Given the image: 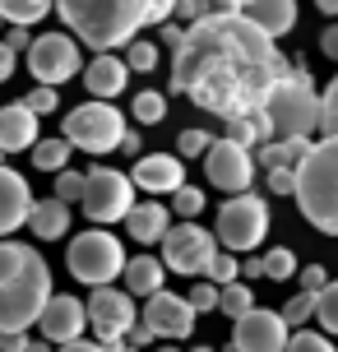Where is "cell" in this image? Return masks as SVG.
Instances as JSON below:
<instances>
[{
    "mask_svg": "<svg viewBox=\"0 0 338 352\" xmlns=\"http://www.w3.org/2000/svg\"><path fill=\"white\" fill-rule=\"evenodd\" d=\"M287 70L292 60L241 10H214L181 33L172 52V93L218 121H241L264 107V93Z\"/></svg>",
    "mask_w": 338,
    "mask_h": 352,
    "instance_id": "1",
    "label": "cell"
},
{
    "mask_svg": "<svg viewBox=\"0 0 338 352\" xmlns=\"http://www.w3.org/2000/svg\"><path fill=\"white\" fill-rule=\"evenodd\" d=\"M52 297L47 260L23 241H0V334H28Z\"/></svg>",
    "mask_w": 338,
    "mask_h": 352,
    "instance_id": "2",
    "label": "cell"
},
{
    "mask_svg": "<svg viewBox=\"0 0 338 352\" xmlns=\"http://www.w3.org/2000/svg\"><path fill=\"white\" fill-rule=\"evenodd\" d=\"M56 14L84 47L107 56L139 37L148 23V0H56Z\"/></svg>",
    "mask_w": 338,
    "mask_h": 352,
    "instance_id": "3",
    "label": "cell"
},
{
    "mask_svg": "<svg viewBox=\"0 0 338 352\" xmlns=\"http://www.w3.org/2000/svg\"><path fill=\"white\" fill-rule=\"evenodd\" d=\"M297 209L315 232L338 236V135L315 140L297 167Z\"/></svg>",
    "mask_w": 338,
    "mask_h": 352,
    "instance_id": "4",
    "label": "cell"
},
{
    "mask_svg": "<svg viewBox=\"0 0 338 352\" xmlns=\"http://www.w3.org/2000/svg\"><path fill=\"white\" fill-rule=\"evenodd\" d=\"M260 111H264L273 140H311L320 130V93H315L302 60H292V70L264 93Z\"/></svg>",
    "mask_w": 338,
    "mask_h": 352,
    "instance_id": "5",
    "label": "cell"
},
{
    "mask_svg": "<svg viewBox=\"0 0 338 352\" xmlns=\"http://www.w3.org/2000/svg\"><path fill=\"white\" fill-rule=\"evenodd\" d=\"M125 246L121 236H111L107 228H89L70 236V250H65V269L70 278H79L84 287H111V278L125 274Z\"/></svg>",
    "mask_w": 338,
    "mask_h": 352,
    "instance_id": "6",
    "label": "cell"
},
{
    "mask_svg": "<svg viewBox=\"0 0 338 352\" xmlns=\"http://www.w3.org/2000/svg\"><path fill=\"white\" fill-rule=\"evenodd\" d=\"M125 130H130V125H125L121 107L102 102V98H89L84 107H74L70 116H65V125H60V135H65L74 148L93 153V158H102V153H111V148H121Z\"/></svg>",
    "mask_w": 338,
    "mask_h": 352,
    "instance_id": "7",
    "label": "cell"
},
{
    "mask_svg": "<svg viewBox=\"0 0 338 352\" xmlns=\"http://www.w3.org/2000/svg\"><path fill=\"white\" fill-rule=\"evenodd\" d=\"M84 218L93 228H111V223H125V213L135 209V181L130 172H116V167H93L89 172V190H84Z\"/></svg>",
    "mask_w": 338,
    "mask_h": 352,
    "instance_id": "8",
    "label": "cell"
},
{
    "mask_svg": "<svg viewBox=\"0 0 338 352\" xmlns=\"http://www.w3.org/2000/svg\"><path fill=\"white\" fill-rule=\"evenodd\" d=\"M269 204L260 195H232L218 209V246L223 250H255L269 236Z\"/></svg>",
    "mask_w": 338,
    "mask_h": 352,
    "instance_id": "9",
    "label": "cell"
},
{
    "mask_svg": "<svg viewBox=\"0 0 338 352\" xmlns=\"http://www.w3.org/2000/svg\"><path fill=\"white\" fill-rule=\"evenodd\" d=\"M28 70L37 84H70L74 74H84V56H79V37L70 33H42L28 47Z\"/></svg>",
    "mask_w": 338,
    "mask_h": 352,
    "instance_id": "10",
    "label": "cell"
},
{
    "mask_svg": "<svg viewBox=\"0 0 338 352\" xmlns=\"http://www.w3.org/2000/svg\"><path fill=\"white\" fill-rule=\"evenodd\" d=\"M218 255V236L204 232L199 223H181L162 236V264L172 274H185V278H204L209 260Z\"/></svg>",
    "mask_w": 338,
    "mask_h": 352,
    "instance_id": "11",
    "label": "cell"
},
{
    "mask_svg": "<svg viewBox=\"0 0 338 352\" xmlns=\"http://www.w3.org/2000/svg\"><path fill=\"white\" fill-rule=\"evenodd\" d=\"M135 324H139V311H135V297H130V292L93 287V297H89V329L98 334L102 348L125 343V334H130Z\"/></svg>",
    "mask_w": 338,
    "mask_h": 352,
    "instance_id": "12",
    "label": "cell"
},
{
    "mask_svg": "<svg viewBox=\"0 0 338 352\" xmlns=\"http://www.w3.org/2000/svg\"><path fill=\"white\" fill-rule=\"evenodd\" d=\"M204 181L227 195H246L255 186V153L236 140H214V148L204 153Z\"/></svg>",
    "mask_w": 338,
    "mask_h": 352,
    "instance_id": "13",
    "label": "cell"
},
{
    "mask_svg": "<svg viewBox=\"0 0 338 352\" xmlns=\"http://www.w3.org/2000/svg\"><path fill=\"white\" fill-rule=\"evenodd\" d=\"M287 343H292V324L283 320V311H264V306L241 316L232 329V352H287Z\"/></svg>",
    "mask_w": 338,
    "mask_h": 352,
    "instance_id": "14",
    "label": "cell"
},
{
    "mask_svg": "<svg viewBox=\"0 0 338 352\" xmlns=\"http://www.w3.org/2000/svg\"><path fill=\"white\" fill-rule=\"evenodd\" d=\"M144 324L167 343H181V338L195 334V306L181 292H153L144 301Z\"/></svg>",
    "mask_w": 338,
    "mask_h": 352,
    "instance_id": "15",
    "label": "cell"
},
{
    "mask_svg": "<svg viewBox=\"0 0 338 352\" xmlns=\"http://www.w3.org/2000/svg\"><path fill=\"white\" fill-rule=\"evenodd\" d=\"M37 329H42V338L56 343V348H65V343H74V338H84V329H89V301L70 297V292H56V297L47 301L42 320H37Z\"/></svg>",
    "mask_w": 338,
    "mask_h": 352,
    "instance_id": "16",
    "label": "cell"
},
{
    "mask_svg": "<svg viewBox=\"0 0 338 352\" xmlns=\"http://www.w3.org/2000/svg\"><path fill=\"white\" fill-rule=\"evenodd\" d=\"M130 181L144 195H177L185 186V167H181L177 153H144V158H135Z\"/></svg>",
    "mask_w": 338,
    "mask_h": 352,
    "instance_id": "17",
    "label": "cell"
},
{
    "mask_svg": "<svg viewBox=\"0 0 338 352\" xmlns=\"http://www.w3.org/2000/svg\"><path fill=\"white\" fill-rule=\"evenodd\" d=\"M33 204H37V199H33V190H28L23 172H14V167H0V241L28 223Z\"/></svg>",
    "mask_w": 338,
    "mask_h": 352,
    "instance_id": "18",
    "label": "cell"
},
{
    "mask_svg": "<svg viewBox=\"0 0 338 352\" xmlns=\"http://www.w3.org/2000/svg\"><path fill=\"white\" fill-rule=\"evenodd\" d=\"M37 116L33 107L23 102H10V107H0V153H33V144L42 140L37 135Z\"/></svg>",
    "mask_w": 338,
    "mask_h": 352,
    "instance_id": "19",
    "label": "cell"
},
{
    "mask_svg": "<svg viewBox=\"0 0 338 352\" xmlns=\"http://www.w3.org/2000/svg\"><path fill=\"white\" fill-rule=\"evenodd\" d=\"M125 84H130V65L116 52L93 56L89 65H84V88H89L93 98H102V102H111L116 93H125Z\"/></svg>",
    "mask_w": 338,
    "mask_h": 352,
    "instance_id": "20",
    "label": "cell"
},
{
    "mask_svg": "<svg viewBox=\"0 0 338 352\" xmlns=\"http://www.w3.org/2000/svg\"><path fill=\"white\" fill-rule=\"evenodd\" d=\"M125 232L139 241V246H162V236L172 232V213L162 209L158 199H144L125 213Z\"/></svg>",
    "mask_w": 338,
    "mask_h": 352,
    "instance_id": "21",
    "label": "cell"
},
{
    "mask_svg": "<svg viewBox=\"0 0 338 352\" xmlns=\"http://www.w3.org/2000/svg\"><path fill=\"white\" fill-rule=\"evenodd\" d=\"M241 14H246L260 33H269L278 42V37L292 33V23H297V0H250Z\"/></svg>",
    "mask_w": 338,
    "mask_h": 352,
    "instance_id": "22",
    "label": "cell"
},
{
    "mask_svg": "<svg viewBox=\"0 0 338 352\" xmlns=\"http://www.w3.org/2000/svg\"><path fill=\"white\" fill-rule=\"evenodd\" d=\"M125 292L130 297H153V292H162V278H167V264H162V255H135V260L125 264Z\"/></svg>",
    "mask_w": 338,
    "mask_h": 352,
    "instance_id": "23",
    "label": "cell"
},
{
    "mask_svg": "<svg viewBox=\"0 0 338 352\" xmlns=\"http://www.w3.org/2000/svg\"><path fill=\"white\" fill-rule=\"evenodd\" d=\"M70 204H60V199H37L33 204V213H28V228H33V236L37 241H60L65 232H70Z\"/></svg>",
    "mask_w": 338,
    "mask_h": 352,
    "instance_id": "24",
    "label": "cell"
},
{
    "mask_svg": "<svg viewBox=\"0 0 338 352\" xmlns=\"http://www.w3.org/2000/svg\"><path fill=\"white\" fill-rule=\"evenodd\" d=\"M311 144L315 140H269L255 148V162L264 167V172H273V167H283V172H297L306 162V153H311Z\"/></svg>",
    "mask_w": 338,
    "mask_h": 352,
    "instance_id": "25",
    "label": "cell"
},
{
    "mask_svg": "<svg viewBox=\"0 0 338 352\" xmlns=\"http://www.w3.org/2000/svg\"><path fill=\"white\" fill-rule=\"evenodd\" d=\"M52 10H56V0H0V14H5V23H14V28H33Z\"/></svg>",
    "mask_w": 338,
    "mask_h": 352,
    "instance_id": "26",
    "label": "cell"
},
{
    "mask_svg": "<svg viewBox=\"0 0 338 352\" xmlns=\"http://www.w3.org/2000/svg\"><path fill=\"white\" fill-rule=\"evenodd\" d=\"M70 148L74 144L65 140V135H56V140H37L33 144V167L37 172H65V167H70Z\"/></svg>",
    "mask_w": 338,
    "mask_h": 352,
    "instance_id": "27",
    "label": "cell"
},
{
    "mask_svg": "<svg viewBox=\"0 0 338 352\" xmlns=\"http://www.w3.org/2000/svg\"><path fill=\"white\" fill-rule=\"evenodd\" d=\"M218 311L236 324L241 316H250V311H255V287H250V283H241V278L227 283V287H223V297H218Z\"/></svg>",
    "mask_w": 338,
    "mask_h": 352,
    "instance_id": "28",
    "label": "cell"
},
{
    "mask_svg": "<svg viewBox=\"0 0 338 352\" xmlns=\"http://www.w3.org/2000/svg\"><path fill=\"white\" fill-rule=\"evenodd\" d=\"M52 190L60 204H84V190H89V172H74V167H65V172H56Z\"/></svg>",
    "mask_w": 338,
    "mask_h": 352,
    "instance_id": "29",
    "label": "cell"
},
{
    "mask_svg": "<svg viewBox=\"0 0 338 352\" xmlns=\"http://www.w3.org/2000/svg\"><path fill=\"white\" fill-rule=\"evenodd\" d=\"M130 116H135L139 125H158L162 116H167V98L144 88V93H135V102H130Z\"/></svg>",
    "mask_w": 338,
    "mask_h": 352,
    "instance_id": "30",
    "label": "cell"
},
{
    "mask_svg": "<svg viewBox=\"0 0 338 352\" xmlns=\"http://www.w3.org/2000/svg\"><path fill=\"white\" fill-rule=\"evenodd\" d=\"M125 65H130V74H153L158 70V42L135 37V42L125 47Z\"/></svg>",
    "mask_w": 338,
    "mask_h": 352,
    "instance_id": "31",
    "label": "cell"
},
{
    "mask_svg": "<svg viewBox=\"0 0 338 352\" xmlns=\"http://www.w3.org/2000/svg\"><path fill=\"white\" fill-rule=\"evenodd\" d=\"M315 320L320 329H329V338H338V278H329V287L315 292Z\"/></svg>",
    "mask_w": 338,
    "mask_h": 352,
    "instance_id": "32",
    "label": "cell"
},
{
    "mask_svg": "<svg viewBox=\"0 0 338 352\" xmlns=\"http://www.w3.org/2000/svg\"><path fill=\"white\" fill-rule=\"evenodd\" d=\"M214 148V135L209 130H199V125H190V130H181L177 135V158L185 162V158H204Z\"/></svg>",
    "mask_w": 338,
    "mask_h": 352,
    "instance_id": "33",
    "label": "cell"
},
{
    "mask_svg": "<svg viewBox=\"0 0 338 352\" xmlns=\"http://www.w3.org/2000/svg\"><path fill=\"white\" fill-rule=\"evenodd\" d=\"M260 260H264V278H273V283H287L297 274V255L287 246H273L269 255H260Z\"/></svg>",
    "mask_w": 338,
    "mask_h": 352,
    "instance_id": "34",
    "label": "cell"
},
{
    "mask_svg": "<svg viewBox=\"0 0 338 352\" xmlns=\"http://www.w3.org/2000/svg\"><path fill=\"white\" fill-rule=\"evenodd\" d=\"M204 278H209V283H218V287H227V283H236V278H241V260H236L232 250H218L214 260H209V269H204Z\"/></svg>",
    "mask_w": 338,
    "mask_h": 352,
    "instance_id": "35",
    "label": "cell"
},
{
    "mask_svg": "<svg viewBox=\"0 0 338 352\" xmlns=\"http://www.w3.org/2000/svg\"><path fill=\"white\" fill-rule=\"evenodd\" d=\"M283 320L292 329H302L306 320H315V292H292V297L283 301Z\"/></svg>",
    "mask_w": 338,
    "mask_h": 352,
    "instance_id": "36",
    "label": "cell"
},
{
    "mask_svg": "<svg viewBox=\"0 0 338 352\" xmlns=\"http://www.w3.org/2000/svg\"><path fill=\"white\" fill-rule=\"evenodd\" d=\"M320 135H338V74L320 93Z\"/></svg>",
    "mask_w": 338,
    "mask_h": 352,
    "instance_id": "37",
    "label": "cell"
},
{
    "mask_svg": "<svg viewBox=\"0 0 338 352\" xmlns=\"http://www.w3.org/2000/svg\"><path fill=\"white\" fill-rule=\"evenodd\" d=\"M172 213H177V218H199V213H204V190H199V186H181V190L172 195Z\"/></svg>",
    "mask_w": 338,
    "mask_h": 352,
    "instance_id": "38",
    "label": "cell"
},
{
    "mask_svg": "<svg viewBox=\"0 0 338 352\" xmlns=\"http://www.w3.org/2000/svg\"><path fill=\"white\" fill-rule=\"evenodd\" d=\"M218 297H223V287L218 283H195L190 287V306H195V316H204V311H218Z\"/></svg>",
    "mask_w": 338,
    "mask_h": 352,
    "instance_id": "39",
    "label": "cell"
},
{
    "mask_svg": "<svg viewBox=\"0 0 338 352\" xmlns=\"http://www.w3.org/2000/svg\"><path fill=\"white\" fill-rule=\"evenodd\" d=\"M23 102L33 107L37 116H52L56 107H60V93H56V88H52V84H37V88H33V93H28V98H23Z\"/></svg>",
    "mask_w": 338,
    "mask_h": 352,
    "instance_id": "40",
    "label": "cell"
},
{
    "mask_svg": "<svg viewBox=\"0 0 338 352\" xmlns=\"http://www.w3.org/2000/svg\"><path fill=\"white\" fill-rule=\"evenodd\" d=\"M287 352H338V348H334L324 334H315V329H302V334H292Z\"/></svg>",
    "mask_w": 338,
    "mask_h": 352,
    "instance_id": "41",
    "label": "cell"
},
{
    "mask_svg": "<svg viewBox=\"0 0 338 352\" xmlns=\"http://www.w3.org/2000/svg\"><path fill=\"white\" fill-rule=\"evenodd\" d=\"M177 14H181V23L190 28V23H199L204 14H214V0H177Z\"/></svg>",
    "mask_w": 338,
    "mask_h": 352,
    "instance_id": "42",
    "label": "cell"
},
{
    "mask_svg": "<svg viewBox=\"0 0 338 352\" xmlns=\"http://www.w3.org/2000/svg\"><path fill=\"white\" fill-rule=\"evenodd\" d=\"M264 186L273 195H297V172H283V167H273V172H264Z\"/></svg>",
    "mask_w": 338,
    "mask_h": 352,
    "instance_id": "43",
    "label": "cell"
},
{
    "mask_svg": "<svg viewBox=\"0 0 338 352\" xmlns=\"http://www.w3.org/2000/svg\"><path fill=\"white\" fill-rule=\"evenodd\" d=\"M297 278H302V292H324V287H329V274H324L320 264H306Z\"/></svg>",
    "mask_w": 338,
    "mask_h": 352,
    "instance_id": "44",
    "label": "cell"
},
{
    "mask_svg": "<svg viewBox=\"0 0 338 352\" xmlns=\"http://www.w3.org/2000/svg\"><path fill=\"white\" fill-rule=\"evenodd\" d=\"M172 14H177V0H148V23H172Z\"/></svg>",
    "mask_w": 338,
    "mask_h": 352,
    "instance_id": "45",
    "label": "cell"
},
{
    "mask_svg": "<svg viewBox=\"0 0 338 352\" xmlns=\"http://www.w3.org/2000/svg\"><path fill=\"white\" fill-rule=\"evenodd\" d=\"M5 47H10V52H23V56H28V47H33V33L10 23V33H5Z\"/></svg>",
    "mask_w": 338,
    "mask_h": 352,
    "instance_id": "46",
    "label": "cell"
},
{
    "mask_svg": "<svg viewBox=\"0 0 338 352\" xmlns=\"http://www.w3.org/2000/svg\"><path fill=\"white\" fill-rule=\"evenodd\" d=\"M14 60H19V52H10V47H5V37H0V84H10V79H14Z\"/></svg>",
    "mask_w": 338,
    "mask_h": 352,
    "instance_id": "47",
    "label": "cell"
},
{
    "mask_svg": "<svg viewBox=\"0 0 338 352\" xmlns=\"http://www.w3.org/2000/svg\"><path fill=\"white\" fill-rule=\"evenodd\" d=\"M28 348H33L28 334H0V352H28Z\"/></svg>",
    "mask_w": 338,
    "mask_h": 352,
    "instance_id": "48",
    "label": "cell"
},
{
    "mask_svg": "<svg viewBox=\"0 0 338 352\" xmlns=\"http://www.w3.org/2000/svg\"><path fill=\"white\" fill-rule=\"evenodd\" d=\"M320 52L329 56V60H338V23H329V28L320 33Z\"/></svg>",
    "mask_w": 338,
    "mask_h": 352,
    "instance_id": "49",
    "label": "cell"
},
{
    "mask_svg": "<svg viewBox=\"0 0 338 352\" xmlns=\"http://www.w3.org/2000/svg\"><path fill=\"white\" fill-rule=\"evenodd\" d=\"M153 329H148V324H135V329H130V334H125V343H130V348H148V343H153Z\"/></svg>",
    "mask_w": 338,
    "mask_h": 352,
    "instance_id": "50",
    "label": "cell"
},
{
    "mask_svg": "<svg viewBox=\"0 0 338 352\" xmlns=\"http://www.w3.org/2000/svg\"><path fill=\"white\" fill-rule=\"evenodd\" d=\"M139 130H125V140H121V153H125V158H144V153H139Z\"/></svg>",
    "mask_w": 338,
    "mask_h": 352,
    "instance_id": "51",
    "label": "cell"
},
{
    "mask_svg": "<svg viewBox=\"0 0 338 352\" xmlns=\"http://www.w3.org/2000/svg\"><path fill=\"white\" fill-rule=\"evenodd\" d=\"M241 278H264V260H260V255L241 260Z\"/></svg>",
    "mask_w": 338,
    "mask_h": 352,
    "instance_id": "52",
    "label": "cell"
},
{
    "mask_svg": "<svg viewBox=\"0 0 338 352\" xmlns=\"http://www.w3.org/2000/svg\"><path fill=\"white\" fill-rule=\"evenodd\" d=\"M56 352H107L102 343H89V338H74V343H65V348H56Z\"/></svg>",
    "mask_w": 338,
    "mask_h": 352,
    "instance_id": "53",
    "label": "cell"
},
{
    "mask_svg": "<svg viewBox=\"0 0 338 352\" xmlns=\"http://www.w3.org/2000/svg\"><path fill=\"white\" fill-rule=\"evenodd\" d=\"M315 10H320V14H329V19H338V0H315Z\"/></svg>",
    "mask_w": 338,
    "mask_h": 352,
    "instance_id": "54",
    "label": "cell"
},
{
    "mask_svg": "<svg viewBox=\"0 0 338 352\" xmlns=\"http://www.w3.org/2000/svg\"><path fill=\"white\" fill-rule=\"evenodd\" d=\"M214 5H218V10H246L250 0H214Z\"/></svg>",
    "mask_w": 338,
    "mask_h": 352,
    "instance_id": "55",
    "label": "cell"
},
{
    "mask_svg": "<svg viewBox=\"0 0 338 352\" xmlns=\"http://www.w3.org/2000/svg\"><path fill=\"white\" fill-rule=\"evenodd\" d=\"M107 352H139V348H130V343H111Z\"/></svg>",
    "mask_w": 338,
    "mask_h": 352,
    "instance_id": "56",
    "label": "cell"
},
{
    "mask_svg": "<svg viewBox=\"0 0 338 352\" xmlns=\"http://www.w3.org/2000/svg\"><path fill=\"white\" fill-rule=\"evenodd\" d=\"M158 352H181V348H177V343H162V348H158Z\"/></svg>",
    "mask_w": 338,
    "mask_h": 352,
    "instance_id": "57",
    "label": "cell"
},
{
    "mask_svg": "<svg viewBox=\"0 0 338 352\" xmlns=\"http://www.w3.org/2000/svg\"><path fill=\"white\" fill-rule=\"evenodd\" d=\"M190 352H214V348H190Z\"/></svg>",
    "mask_w": 338,
    "mask_h": 352,
    "instance_id": "58",
    "label": "cell"
},
{
    "mask_svg": "<svg viewBox=\"0 0 338 352\" xmlns=\"http://www.w3.org/2000/svg\"><path fill=\"white\" fill-rule=\"evenodd\" d=\"M0 28H5V14H0Z\"/></svg>",
    "mask_w": 338,
    "mask_h": 352,
    "instance_id": "59",
    "label": "cell"
},
{
    "mask_svg": "<svg viewBox=\"0 0 338 352\" xmlns=\"http://www.w3.org/2000/svg\"><path fill=\"white\" fill-rule=\"evenodd\" d=\"M0 158H5V153H0ZM0 167H5V162H0Z\"/></svg>",
    "mask_w": 338,
    "mask_h": 352,
    "instance_id": "60",
    "label": "cell"
}]
</instances>
